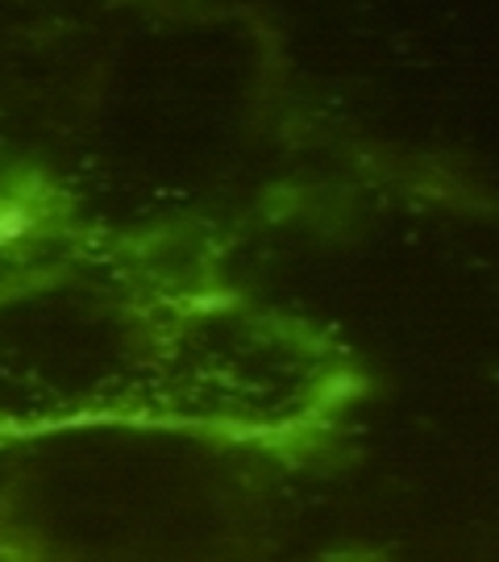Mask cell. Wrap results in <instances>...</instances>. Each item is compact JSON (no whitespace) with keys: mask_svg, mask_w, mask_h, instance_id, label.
Listing matches in <instances>:
<instances>
[{"mask_svg":"<svg viewBox=\"0 0 499 562\" xmlns=\"http://www.w3.org/2000/svg\"><path fill=\"white\" fill-rule=\"evenodd\" d=\"M25 229H30V213H25V209H18V204L0 209V241L18 238V234H25Z\"/></svg>","mask_w":499,"mask_h":562,"instance_id":"cell-1","label":"cell"}]
</instances>
